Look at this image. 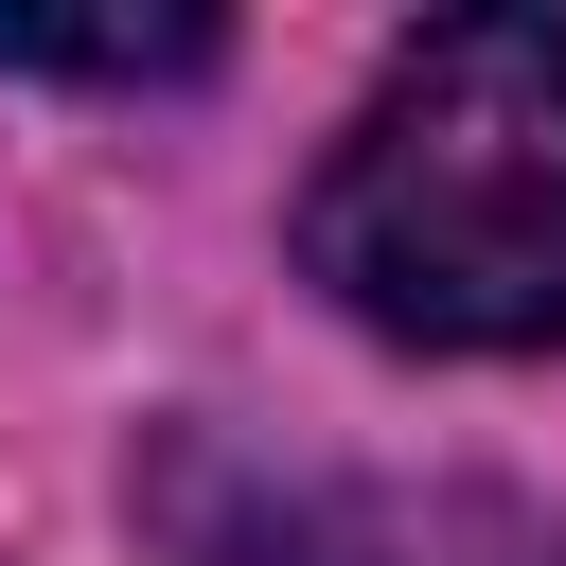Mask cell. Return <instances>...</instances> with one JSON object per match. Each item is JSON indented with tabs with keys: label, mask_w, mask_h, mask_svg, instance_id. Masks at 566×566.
Segmentation results:
<instances>
[{
	"label": "cell",
	"mask_w": 566,
	"mask_h": 566,
	"mask_svg": "<svg viewBox=\"0 0 566 566\" xmlns=\"http://www.w3.org/2000/svg\"><path fill=\"white\" fill-rule=\"evenodd\" d=\"M0 71H88V88H142V71H212V18H0Z\"/></svg>",
	"instance_id": "obj_3"
},
{
	"label": "cell",
	"mask_w": 566,
	"mask_h": 566,
	"mask_svg": "<svg viewBox=\"0 0 566 566\" xmlns=\"http://www.w3.org/2000/svg\"><path fill=\"white\" fill-rule=\"evenodd\" d=\"M283 566H566L513 495H283Z\"/></svg>",
	"instance_id": "obj_2"
},
{
	"label": "cell",
	"mask_w": 566,
	"mask_h": 566,
	"mask_svg": "<svg viewBox=\"0 0 566 566\" xmlns=\"http://www.w3.org/2000/svg\"><path fill=\"white\" fill-rule=\"evenodd\" d=\"M301 265L407 354L566 336V18H442L336 124Z\"/></svg>",
	"instance_id": "obj_1"
}]
</instances>
